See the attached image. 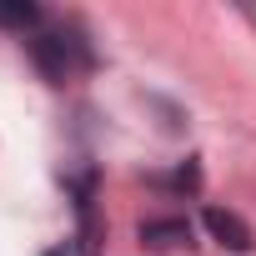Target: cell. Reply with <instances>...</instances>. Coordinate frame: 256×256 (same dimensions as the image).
<instances>
[{"mask_svg": "<svg viewBox=\"0 0 256 256\" xmlns=\"http://www.w3.org/2000/svg\"><path fill=\"white\" fill-rule=\"evenodd\" d=\"M30 60H36V70H40L50 86H66V80H76V76L90 66V46H86L76 30H36Z\"/></svg>", "mask_w": 256, "mask_h": 256, "instance_id": "6da1fadb", "label": "cell"}, {"mask_svg": "<svg viewBox=\"0 0 256 256\" xmlns=\"http://www.w3.org/2000/svg\"><path fill=\"white\" fill-rule=\"evenodd\" d=\"M201 221H206L211 241H221L226 251H251V231H246V221H241L236 211H221V206H206V211H201Z\"/></svg>", "mask_w": 256, "mask_h": 256, "instance_id": "3957f363", "label": "cell"}, {"mask_svg": "<svg viewBox=\"0 0 256 256\" xmlns=\"http://www.w3.org/2000/svg\"><path fill=\"white\" fill-rule=\"evenodd\" d=\"M40 6L36 0H0V30H36Z\"/></svg>", "mask_w": 256, "mask_h": 256, "instance_id": "277c9868", "label": "cell"}, {"mask_svg": "<svg viewBox=\"0 0 256 256\" xmlns=\"http://www.w3.org/2000/svg\"><path fill=\"white\" fill-rule=\"evenodd\" d=\"M46 256H80L76 246H56V251H46Z\"/></svg>", "mask_w": 256, "mask_h": 256, "instance_id": "5b68a950", "label": "cell"}, {"mask_svg": "<svg viewBox=\"0 0 256 256\" xmlns=\"http://www.w3.org/2000/svg\"><path fill=\"white\" fill-rule=\"evenodd\" d=\"M136 236L151 251H176V246H191V221L186 216H151V221H141Z\"/></svg>", "mask_w": 256, "mask_h": 256, "instance_id": "7a4b0ae2", "label": "cell"}]
</instances>
